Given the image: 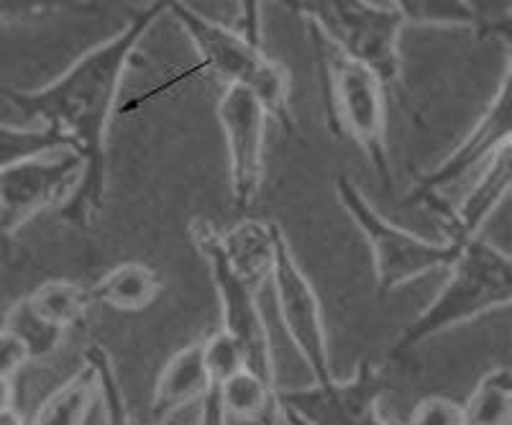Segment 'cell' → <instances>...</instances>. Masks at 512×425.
I'll use <instances>...</instances> for the list:
<instances>
[{
  "instance_id": "24",
  "label": "cell",
  "mask_w": 512,
  "mask_h": 425,
  "mask_svg": "<svg viewBox=\"0 0 512 425\" xmlns=\"http://www.w3.org/2000/svg\"><path fill=\"white\" fill-rule=\"evenodd\" d=\"M405 425H464V405L451 397H423Z\"/></svg>"
},
{
  "instance_id": "23",
  "label": "cell",
  "mask_w": 512,
  "mask_h": 425,
  "mask_svg": "<svg viewBox=\"0 0 512 425\" xmlns=\"http://www.w3.org/2000/svg\"><path fill=\"white\" fill-rule=\"evenodd\" d=\"M203 354L205 367H208V374L216 387L221 385V382H226L228 377H233V374H239L241 369H246V361L239 344L223 331L203 338Z\"/></svg>"
},
{
  "instance_id": "8",
  "label": "cell",
  "mask_w": 512,
  "mask_h": 425,
  "mask_svg": "<svg viewBox=\"0 0 512 425\" xmlns=\"http://www.w3.org/2000/svg\"><path fill=\"white\" fill-rule=\"evenodd\" d=\"M85 175L77 152L44 154L0 172V259L8 257L18 228H24L41 210L70 203Z\"/></svg>"
},
{
  "instance_id": "9",
  "label": "cell",
  "mask_w": 512,
  "mask_h": 425,
  "mask_svg": "<svg viewBox=\"0 0 512 425\" xmlns=\"http://www.w3.org/2000/svg\"><path fill=\"white\" fill-rule=\"evenodd\" d=\"M387 390L377 364L361 359L351 379H328L310 387H277L280 415L305 425H402L382 418L379 397Z\"/></svg>"
},
{
  "instance_id": "21",
  "label": "cell",
  "mask_w": 512,
  "mask_h": 425,
  "mask_svg": "<svg viewBox=\"0 0 512 425\" xmlns=\"http://www.w3.org/2000/svg\"><path fill=\"white\" fill-rule=\"evenodd\" d=\"M70 144L54 131L44 129H16V126H3L0 123V172L11 169L29 159L44 157V154L64 152Z\"/></svg>"
},
{
  "instance_id": "4",
  "label": "cell",
  "mask_w": 512,
  "mask_h": 425,
  "mask_svg": "<svg viewBox=\"0 0 512 425\" xmlns=\"http://www.w3.org/2000/svg\"><path fill=\"white\" fill-rule=\"evenodd\" d=\"M308 34L318 62L320 95H323L328 129L341 141L359 146L364 157L372 162L379 180L390 185L392 164L387 152V105H384L387 90L367 67L356 65L354 59L344 57L313 31Z\"/></svg>"
},
{
  "instance_id": "28",
  "label": "cell",
  "mask_w": 512,
  "mask_h": 425,
  "mask_svg": "<svg viewBox=\"0 0 512 425\" xmlns=\"http://www.w3.org/2000/svg\"><path fill=\"white\" fill-rule=\"evenodd\" d=\"M0 425H26V420L16 408H8L0 413Z\"/></svg>"
},
{
  "instance_id": "17",
  "label": "cell",
  "mask_w": 512,
  "mask_h": 425,
  "mask_svg": "<svg viewBox=\"0 0 512 425\" xmlns=\"http://www.w3.org/2000/svg\"><path fill=\"white\" fill-rule=\"evenodd\" d=\"M216 390L228 420H241L246 425H274L280 418L277 387L267 385L249 369L228 377Z\"/></svg>"
},
{
  "instance_id": "19",
  "label": "cell",
  "mask_w": 512,
  "mask_h": 425,
  "mask_svg": "<svg viewBox=\"0 0 512 425\" xmlns=\"http://www.w3.org/2000/svg\"><path fill=\"white\" fill-rule=\"evenodd\" d=\"M95 374L85 364L77 374H72L57 392L44 400L36 413L34 425H85L90 408L95 402Z\"/></svg>"
},
{
  "instance_id": "5",
  "label": "cell",
  "mask_w": 512,
  "mask_h": 425,
  "mask_svg": "<svg viewBox=\"0 0 512 425\" xmlns=\"http://www.w3.org/2000/svg\"><path fill=\"white\" fill-rule=\"evenodd\" d=\"M303 16L308 31L326 39L344 57L367 67L384 90L397 88L402 80L400 36L405 16L400 3L384 0H310L290 6Z\"/></svg>"
},
{
  "instance_id": "6",
  "label": "cell",
  "mask_w": 512,
  "mask_h": 425,
  "mask_svg": "<svg viewBox=\"0 0 512 425\" xmlns=\"http://www.w3.org/2000/svg\"><path fill=\"white\" fill-rule=\"evenodd\" d=\"M336 198L372 251L379 300H387L408 282L438 269H448L454 262L459 246L448 241H428L387 221L349 175L336 177Z\"/></svg>"
},
{
  "instance_id": "12",
  "label": "cell",
  "mask_w": 512,
  "mask_h": 425,
  "mask_svg": "<svg viewBox=\"0 0 512 425\" xmlns=\"http://www.w3.org/2000/svg\"><path fill=\"white\" fill-rule=\"evenodd\" d=\"M512 62L507 59L505 72H502L500 88H497L495 98L489 100L482 116L477 118L469 134L456 144V149L441 159L438 167H433L428 175L418 180V185L408 193V198L402 200V205H428L431 208L438 200V195L448 187L459 185L461 180L477 172L479 167L495 157L505 144L510 141L512 129Z\"/></svg>"
},
{
  "instance_id": "20",
  "label": "cell",
  "mask_w": 512,
  "mask_h": 425,
  "mask_svg": "<svg viewBox=\"0 0 512 425\" xmlns=\"http://www.w3.org/2000/svg\"><path fill=\"white\" fill-rule=\"evenodd\" d=\"M464 405V425L512 423V372L507 367L489 369Z\"/></svg>"
},
{
  "instance_id": "7",
  "label": "cell",
  "mask_w": 512,
  "mask_h": 425,
  "mask_svg": "<svg viewBox=\"0 0 512 425\" xmlns=\"http://www.w3.org/2000/svg\"><path fill=\"white\" fill-rule=\"evenodd\" d=\"M218 233L221 231H216L208 221H200V218H195L190 226L192 244L200 251V257L208 262L218 300H221V331L228 333L239 344L246 361V369L254 372L259 379H264L267 385L277 387L269 331L262 318V310H259V303H256L259 287L246 282L226 262L221 251V241H218Z\"/></svg>"
},
{
  "instance_id": "16",
  "label": "cell",
  "mask_w": 512,
  "mask_h": 425,
  "mask_svg": "<svg viewBox=\"0 0 512 425\" xmlns=\"http://www.w3.org/2000/svg\"><path fill=\"white\" fill-rule=\"evenodd\" d=\"M164 282L149 264L123 262L108 272L90 287L93 303L108 305L121 313H139L149 305L157 303L162 295Z\"/></svg>"
},
{
  "instance_id": "1",
  "label": "cell",
  "mask_w": 512,
  "mask_h": 425,
  "mask_svg": "<svg viewBox=\"0 0 512 425\" xmlns=\"http://www.w3.org/2000/svg\"><path fill=\"white\" fill-rule=\"evenodd\" d=\"M169 3H152L134 13L128 26L82 54L57 80L36 90H3V98L41 126L62 136L85 162L77 193L59 210L77 228L93 226L103 210L108 180V134L116 113L126 67L149 29L167 13Z\"/></svg>"
},
{
  "instance_id": "18",
  "label": "cell",
  "mask_w": 512,
  "mask_h": 425,
  "mask_svg": "<svg viewBox=\"0 0 512 425\" xmlns=\"http://www.w3.org/2000/svg\"><path fill=\"white\" fill-rule=\"evenodd\" d=\"M24 300L39 321H44L47 326L57 328L62 333L75 326V323H80L90 305H93L90 287H82L77 282L67 280L44 282Z\"/></svg>"
},
{
  "instance_id": "25",
  "label": "cell",
  "mask_w": 512,
  "mask_h": 425,
  "mask_svg": "<svg viewBox=\"0 0 512 425\" xmlns=\"http://www.w3.org/2000/svg\"><path fill=\"white\" fill-rule=\"evenodd\" d=\"M29 361L34 359L24 338H18L8 328H0V377L13 379Z\"/></svg>"
},
{
  "instance_id": "27",
  "label": "cell",
  "mask_w": 512,
  "mask_h": 425,
  "mask_svg": "<svg viewBox=\"0 0 512 425\" xmlns=\"http://www.w3.org/2000/svg\"><path fill=\"white\" fill-rule=\"evenodd\" d=\"M8 408H16V385L13 379L0 377V413Z\"/></svg>"
},
{
  "instance_id": "13",
  "label": "cell",
  "mask_w": 512,
  "mask_h": 425,
  "mask_svg": "<svg viewBox=\"0 0 512 425\" xmlns=\"http://www.w3.org/2000/svg\"><path fill=\"white\" fill-rule=\"evenodd\" d=\"M512 185V144H505L495 157L489 159L477 175V182L459 205L441 210L446 241L454 246H464L466 241L479 239L484 223L507 198Z\"/></svg>"
},
{
  "instance_id": "29",
  "label": "cell",
  "mask_w": 512,
  "mask_h": 425,
  "mask_svg": "<svg viewBox=\"0 0 512 425\" xmlns=\"http://www.w3.org/2000/svg\"><path fill=\"white\" fill-rule=\"evenodd\" d=\"M6 21H11V13H6V8H0V26L6 24Z\"/></svg>"
},
{
  "instance_id": "26",
  "label": "cell",
  "mask_w": 512,
  "mask_h": 425,
  "mask_svg": "<svg viewBox=\"0 0 512 425\" xmlns=\"http://www.w3.org/2000/svg\"><path fill=\"white\" fill-rule=\"evenodd\" d=\"M231 420H228L226 410H223L221 405V397H218V390L213 387V390L208 392V395L203 397V410H200V423L198 425H228Z\"/></svg>"
},
{
  "instance_id": "14",
  "label": "cell",
  "mask_w": 512,
  "mask_h": 425,
  "mask_svg": "<svg viewBox=\"0 0 512 425\" xmlns=\"http://www.w3.org/2000/svg\"><path fill=\"white\" fill-rule=\"evenodd\" d=\"M208 367H205L203 341L185 346L164 364L162 374L157 377L152 395V418L157 425H164L177 410L195 400H203L213 390Z\"/></svg>"
},
{
  "instance_id": "30",
  "label": "cell",
  "mask_w": 512,
  "mask_h": 425,
  "mask_svg": "<svg viewBox=\"0 0 512 425\" xmlns=\"http://www.w3.org/2000/svg\"><path fill=\"white\" fill-rule=\"evenodd\" d=\"M282 418H285L287 425H305V423H300V420H295V418H287V415H282Z\"/></svg>"
},
{
  "instance_id": "10",
  "label": "cell",
  "mask_w": 512,
  "mask_h": 425,
  "mask_svg": "<svg viewBox=\"0 0 512 425\" xmlns=\"http://www.w3.org/2000/svg\"><path fill=\"white\" fill-rule=\"evenodd\" d=\"M218 126L228 149V180L236 213L246 216L259 205L267 175V111L241 88H223L216 103Z\"/></svg>"
},
{
  "instance_id": "15",
  "label": "cell",
  "mask_w": 512,
  "mask_h": 425,
  "mask_svg": "<svg viewBox=\"0 0 512 425\" xmlns=\"http://www.w3.org/2000/svg\"><path fill=\"white\" fill-rule=\"evenodd\" d=\"M497 6L466 3V0H410L400 3L405 26H433V29H469L477 34L500 36L510 49V13L489 16Z\"/></svg>"
},
{
  "instance_id": "2",
  "label": "cell",
  "mask_w": 512,
  "mask_h": 425,
  "mask_svg": "<svg viewBox=\"0 0 512 425\" xmlns=\"http://www.w3.org/2000/svg\"><path fill=\"white\" fill-rule=\"evenodd\" d=\"M512 262L510 254L489 241L474 239L459 246L448 267V280L428 308L405 326L390 356H405L433 336L472 323L482 315L510 308Z\"/></svg>"
},
{
  "instance_id": "3",
  "label": "cell",
  "mask_w": 512,
  "mask_h": 425,
  "mask_svg": "<svg viewBox=\"0 0 512 425\" xmlns=\"http://www.w3.org/2000/svg\"><path fill=\"white\" fill-rule=\"evenodd\" d=\"M167 13L177 18L200 59V65L185 72L180 80L205 72L221 80L223 88L249 90L269 118H277L285 129H292V82L287 67L274 62L259 44H251L236 29L218 24L187 3H169Z\"/></svg>"
},
{
  "instance_id": "22",
  "label": "cell",
  "mask_w": 512,
  "mask_h": 425,
  "mask_svg": "<svg viewBox=\"0 0 512 425\" xmlns=\"http://www.w3.org/2000/svg\"><path fill=\"white\" fill-rule=\"evenodd\" d=\"M3 328L16 333L18 338H24L26 346H29L31 351V359H44V356L52 354L64 336L62 331L39 321V318L31 313L29 305H26V300H18V303L8 310Z\"/></svg>"
},
{
  "instance_id": "11",
  "label": "cell",
  "mask_w": 512,
  "mask_h": 425,
  "mask_svg": "<svg viewBox=\"0 0 512 425\" xmlns=\"http://www.w3.org/2000/svg\"><path fill=\"white\" fill-rule=\"evenodd\" d=\"M269 280L277 295V308H280L282 326L287 336L295 344L300 359L308 364L315 382H328L333 379L331 354H328V333L323 323V308H320L318 292L308 274L300 269L292 246L282 228L277 226L274 233V262Z\"/></svg>"
}]
</instances>
